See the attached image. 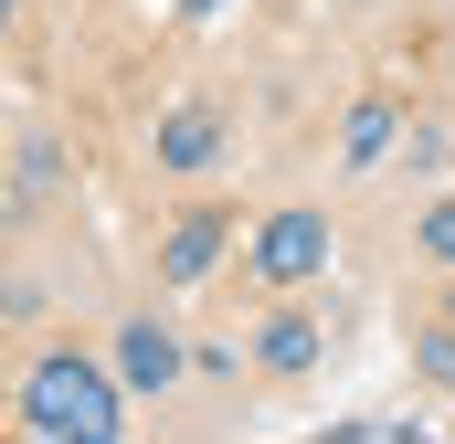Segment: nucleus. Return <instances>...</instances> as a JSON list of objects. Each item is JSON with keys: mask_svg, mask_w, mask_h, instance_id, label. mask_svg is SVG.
I'll return each mask as SVG.
<instances>
[{"mask_svg": "<svg viewBox=\"0 0 455 444\" xmlns=\"http://www.w3.org/2000/svg\"><path fill=\"white\" fill-rule=\"evenodd\" d=\"M64 180H75V159H64L53 138H21V159H11V212H43Z\"/></svg>", "mask_w": 455, "mask_h": 444, "instance_id": "obj_7", "label": "nucleus"}, {"mask_svg": "<svg viewBox=\"0 0 455 444\" xmlns=\"http://www.w3.org/2000/svg\"><path fill=\"white\" fill-rule=\"evenodd\" d=\"M445 318H455V286H445Z\"/></svg>", "mask_w": 455, "mask_h": 444, "instance_id": "obj_12", "label": "nucleus"}, {"mask_svg": "<svg viewBox=\"0 0 455 444\" xmlns=\"http://www.w3.org/2000/svg\"><path fill=\"white\" fill-rule=\"evenodd\" d=\"M413 370H424L435 392H455V318H435V329L413 338Z\"/></svg>", "mask_w": 455, "mask_h": 444, "instance_id": "obj_9", "label": "nucleus"}, {"mask_svg": "<svg viewBox=\"0 0 455 444\" xmlns=\"http://www.w3.org/2000/svg\"><path fill=\"white\" fill-rule=\"evenodd\" d=\"M392 127H403V107H392V96H360V107H349V127H339V159H349V170H371V159L392 148Z\"/></svg>", "mask_w": 455, "mask_h": 444, "instance_id": "obj_8", "label": "nucleus"}, {"mask_svg": "<svg viewBox=\"0 0 455 444\" xmlns=\"http://www.w3.org/2000/svg\"><path fill=\"white\" fill-rule=\"evenodd\" d=\"M329 243H339L329 212H307V202H297V212H265V222H254L243 265H254V286H265V297H297V286H318V275H329Z\"/></svg>", "mask_w": 455, "mask_h": 444, "instance_id": "obj_2", "label": "nucleus"}, {"mask_svg": "<svg viewBox=\"0 0 455 444\" xmlns=\"http://www.w3.org/2000/svg\"><path fill=\"white\" fill-rule=\"evenodd\" d=\"M254 360H265L275 381H297V370H318V360H329V338H318V318H307V307H275V318L254 329Z\"/></svg>", "mask_w": 455, "mask_h": 444, "instance_id": "obj_6", "label": "nucleus"}, {"mask_svg": "<svg viewBox=\"0 0 455 444\" xmlns=\"http://www.w3.org/2000/svg\"><path fill=\"white\" fill-rule=\"evenodd\" d=\"M148 159H159L170 180H202V170L223 159V107H202V96H180V107L159 116V138H148Z\"/></svg>", "mask_w": 455, "mask_h": 444, "instance_id": "obj_4", "label": "nucleus"}, {"mask_svg": "<svg viewBox=\"0 0 455 444\" xmlns=\"http://www.w3.org/2000/svg\"><path fill=\"white\" fill-rule=\"evenodd\" d=\"M212 11H223V0H180V21H212Z\"/></svg>", "mask_w": 455, "mask_h": 444, "instance_id": "obj_11", "label": "nucleus"}, {"mask_svg": "<svg viewBox=\"0 0 455 444\" xmlns=\"http://www.w3.org/2000/svg\"><path fill=\"white\" fill-rule=\"evenodd\" d=\"M107 360H116V381H127L138 402H159V392H180V381H191V349H180V329H159V318H127Z\"/></svg>", "mask_w": 455, "mask_h": 444, "instance_id": "obj_3", "label": "nucleus"}, {"mask_svg": "<svg viewBox=\"0 0 455 444\" xmlns=\"http://www.w3.org/2000/svg\"><path fill=\"white\" fill-rule=\"evenodd\" d=\"M127 381H116V360H85V349H43L32 370H21V392H11V413H21V434L32 444H116L127 434Z\"/></svg>", "mask_w": 455, "mask_h": 444, "instance_id": "obj_1", "label": "nucleus"}, {"mask_svg": "<svg viewBox=\"0 0 455 444\" xmlns=\"http://www.w3.org/2000/svg\"><path fill=\"white\" fill-rule=\"evenodd\" d=\"M413 243H424V265H445V275H455V191H445L424 222H413Z\"/></svg>", "mask_w": 455, "mask_h": 444, "instance_id": "obj_10", "label": "nucleus"}, {"mask_svg": "<svg viewBox=\"0 0 455 444\" xmlns=\"http://www.w3.org/2000/svg\"><path fill=\"white\" fill-rule=\"evenodd\" d=\"M223 243H233V212H180L159 233V275H170V286H202V275L223 265Z\"/></svg>", "mask_w": 455, "mask_h": 444, "instance_id": "obj_5", "label": "nucleus"}]
</instances>
